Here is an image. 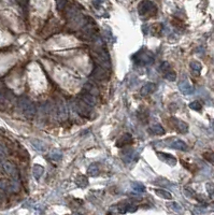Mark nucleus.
Masks as SVG:
<instances>
[{
  "label": "nucleus",
  "mask_w": 214,
  "mask_h": 215,
  "mask_svg": "<svg viewBox=\"0 0 214 215\" xmlns=\"http://www.w3.org/2000/svg\"><path fill=\"white\" fill-rule=\"evenodd\" d=\"M17 104H19V108L21 109V111L23 112V114L26 116V117L32 118L33 116H35L36 106L27 97H25V96L19 97V101H17Z\"/></svg>",
  "instance_id": "f257e3e1"
},
{
  "label": "nucleus",
  "mask_w": 214,
  "mask_h": 215,
  "mask_svg": "<svg viewBox=\"0 0 214 215\" xmlns=\"http://www.w3.org/2000/svg\"><path fill=\"white\" fill-rule=\"evenodd\" d=\"M0 189L7 190L9 193H17L19 190V181H8L5 179H0Z\"/></svg>",
  "instance_id": "39448f33"
},
{
  "label": "nucleus",
  "mask_w": 214,
  "mask_h": 215,
  "mask_svg": "<svg viewBox=\"0 0 214 215\" xmlns=\"http://www.w3.org/2000/svg\"><path fill=\"white\" fill-rule=\"evenodd\" d=\"M5 149L0 145V157H5Z\"/></svg>",
  "instance_id": "c9c22d12"
},
{
  "label": "nucleus",
  "mask_w": 214,
  "mask_h": 215,
  "mask_svg": "<svg viewBox=\"0 0 214 215\" xmlns=\"http://www.w3.org/2000/svg\"><path fill=\"white\" fill-rule=\"evenodd\" d=\"M132 143V137L129 133H126V135H123L120 139H117L116 141V146L117 147H125L127 145L131 144Z\"/></svg>",
  "instance_id": "9b49d317"
},
{
  "label": "nucleus",
  "mask_w": 214,
  "mask_h": 215,
  "mask_svg": "<svg viewBox=\"0 0 214 215\" xmlns=\"http://www.w3.org/2000/svg\"><path fill=\"white\" fill-rule=\"evenodd\" d=\"M206 188H207L210 198H211L212 200H214V184H212V183H208V184L206 185Z\"/></svg>",
  "instance_id": "bb28decb"
},
{
  "label": "nucleus",
  "mask_w": 214,
  "mask_h": 215,
  "mask_svg": "<svg viewBox=\"0 0 214 215\" xmlns=\"http://www.w3.org/2000/svg\"><path fill=\"white\" fill-rule=\"evenodd\" d=\"M87 173L90 175V176H97L100 173V169H99V166L97 163H92V165L87 168Z\"/></svg>",
  "instance_id": "aec40b11"
},
{
  "label": "nucleus",
  "mask_w": 214,
  "mask_h": 215,
  "mask_svg": "<svg viewBox=\"0 0 214 215\" xmlns=\"http://www.w3.org/2000/svg\"><path fill=\"white\" fill-rule=\"evenodd\" d=\"M92 76L95 80L98 81H106L110 76V70L104 68L102 66H100L99 64H96L94 67V71H93Z\"/></svg>",
  "instance_id": "20e7f679"
},
{
  "label": "nucleus",
  "mask_w": 214,
  "mask_h": 215,
  "mask_svg": "<svg viewBox=\"0 0 214 215\" xmlns=\"http://www.w3.org/2000/svg\"><path fill=\"white\" fill-rule=\"evenodd\" d=\"M84 89L87 90V92H90V94L95 95V96L98 94V89H97V87L93 84V83H87L86 85L84 86Z\"/></svg>",
  "instance_id": "b1692460"
},
{
  "label": "nucleus",
  "mask_w": 214,
  "mask_h": 215,
  "mask_svg": "<svg viewBox=\"0 0 214 215\" xmlns=\"http://www.w3.org/2000/svg\"><path fill=\"white\" fill-rule=\"evenodd\" d=\"M155 90H156V84H154V83H148V84H145L141 88V92H141L142 96H148V95H151Z\"/></svg>",
  "instance_id": "2eb2a0df"
},
{
  "label": "nucleus",
  "mask_w": 214,
  "mask_h": 215,
  "mask_svg": "<svg viewBox=\"0 0 214 215\" xmlns=\"http://www.w3.org/2000/svg\"><path fill=\"white\" fill-rule=\"evenodd\" d=\"M132 188H134L136 192L142 193V192H144L145 187H144L143 185L141 184V183H134V184H132Z\"/></svg>",
  "instance_id": "7c9ffc66"
},
{
  "label": "nucleus",
  "mask_w": 214,
  "mask_h": 215,
  "mask_svg": "<svg viewBox=\"0 0 214 215\" xmlns=\"http://www.w3.org/2000/svg\"><path fill=\"white\" fill-rule=\"evenodd\" d=\"M172 121H174V125H175V128L179 130L181 133H186L188 131V125L185 123V122L181 121V119H178V118H172Z\"/></svg>",
  "instance_id": "4468645a"
},
{
  "label": "nucleus",
  "mask_w": 214,
  "mask_h": 215,
  "mask_svg": "<svg viewBox=\"0 0 214 215\" xmlns=\"http://www.w3.org/2000/svg\"><path fill=\"white\" fill-rule=\"evenodd\" d=\"M170 146H171V149H174L187 151V144H186L185 142L182 141V140H174L173 142H171Z\"/></svg>",
  "instance_id": "dca6fc26"
},
{
  "label": "nucleus",
  "mask_w": 214,
  "mask_h": 215,
  "mask_svg": "<svg viewBox=\"0 0 214 215\" xmlns=\"http://www.w3.org/2000/svg\"><path fill=\"white\" fill-rule=\"evenodd\" d=\"M122 155H123V160H124V163H130V161L132 160V159L134 158V149H127L126 151H124L122 153Z\"/></svg>",
  "instance_id": "6ab92c4d"
},
{
  "label": "nucleus",
  "mask_w": 214,
  "mask_h": 215,
  "mask_svg": "<svg viewBox=\"0 0 214 215\" xmlns=\"http://www.w3.org/2000/svg\"><path fill=\"white\" fill-rule=\"evenodd\" d=\"M203 157L205 159H207L210 163L214 165V153H211V152H207V153L203 154Z\"/></svg>",
  "instance_id": "c756f323"
},
{
  "label": "nucleus",
  "mask_w": 214,
  "mask_h": 215,
  "mask_svg": "<svg viewBox=\"0 0 214 215\" xmlns=\"http://www.w3.org/2000/svg\"><path fill=\"white\" fill-rule=\"evenodd\" d=\"M55 113H56L57 117L61 121H65L68 117V110H67V106L65 101L63 100H58L55 106Z\"/></svg>",
  "instance_id": "423d86ee"
},
{
  "label": "nucleus",
  "mask_w": 214,
  "mask_h": 215,
  "mask_svg": "<svg viewBox=\"0 0 214 215\" xmlns=\"http://www.w3.org/2000/svg\"><path fill=\"white\" fill-rule=\"evenodd\" d=\"M136 210V207L134 208L132 204L129 203H118L116 206H113L110 210V213H113V214H117V213H126V212H130V211Z\"/></svg>",
  "instance_id": "6e6552de"
},
{
  "label": "nucleus",
  "mask_w": 214,
  "mask_h": 215,
  "mask_svg": "<svg viewBox=\"0 0 214 215\" xmlns=\"http://www.w3.org/2000/svg\"><path fill=\"white\" fill-rule=\"evenodd\" d=\"M191 68H192V70H193L194 72H196L197 74H199L200 71H201V69H202V66H201V64H200L199 62L194 60V62H191Z\"/></svg>",
  "instance_id": "393cba45"
},
{
  "label": "nucleus",
  "mask_w": 214,
  "mask_h": 215,
  "mask_svg": "<svg viewBox=\"0 0 214 215\" xmlns=\"http://www.w3.org/2000/svg\"><path fill=\"white\" fill-rule=\"evenodd\" d=\"M155 193L158 195V196L161 197V198H164V199H167V200L172 199V195L170 194L169 192L165 190V189H155Z\"/></svg>",
  "instance_id": "5701e85b"
},
{
  "label": "nucleus",
  "mask_w": 214,
  "mask_h": 215,
  "mask_svg": "<svg viewBox=\"0 0 214 215\" xmlns=\"http://www.w3.org/2000/svg\"><path fill=\"white\" fill-rule=\"evenodd\" d=\"M32 144L35 145V149H38V151H41L43 152L45 149L44 145L42 144V142H40L39 140H35V141H32Z\"/></svg>",
  "instance_id": "c85d7f7f"
},
{
  "label": "nucleus",
  "mask_w": 214,
  "mask_h": 215,
  "mask_svg": "<svg viewBox=\"0 0 214 215\" xmlns=\"http://www.w3.org/2000/svg\"><path fill=\"white\" fill-rule=\"evenodd\" d=\"M189 108L192 110H195V111H200L202 109V104L200 103L199 101H193L189 103Z\"/></svg>",
  "instance_id": "cd10ccee"
},
{
  "label": "nucleus",
  "mask_w": 214,
  "mask_h": 215,
  "mask_svg": "<svg viewBox=\"0 0 214 215\" xmlns=\"http://www.w3.org/2000/svg\"><path fill=\"white\" fill-rule=\"evenodd\" d=\"M43 172H44V168H43L42 166H40V165H35L33 166L32 174H33V177H35L37 181L40 180V177L42 176Z\"/></svg>",
  "instance_id": "a211bd4d"
},
{
  "label": "nucleus",
  "mask_w": 214,
  "mask_h": 215,
  "mask_svg": "<svg viewBox=\"0 0 214 215\" xmlns=\"http://www.w3.org/2000/svg\"><path fill=\"white\" fill-rule=\"evenodd\" d=\"M2 167H3V170H5V172L13 179V180H16V181L19 180V170H17V168L13 165V163H9V161H5V163H3Z\"/></svg>",
  "instance_id": "0eeeda50"
},
{
  "label": "nucleus",
  "mask_w": 214,
  "mask_h": 215,
  "mask_svg": "<svg viewBox=\"0 0 214 215\" xmlns=\"http://www.w3.org/2000/svg\"><path fill=\"white\" fill-rule=\"evenodd\" d=\"M56 3H57V9L59 11H63L64 8L66 7V0H56Z\"/></svg>",
  "instance_id": "473e14b6"
},
{
  "label": "nucleus",
  "mask_w": 214,
  "mask_h": 215,
  "mask_svg": "<svg viewBox=\"0 0 214 215\" xmlns=\"http://www.w3.org/2000/svg\"><path fill=\"white\" fill-rule=\"evenodd\" d=\"M75 106H76V111H78V113L80 114L81 116H83V117H85V118H88V119L94 117L93 106L86 104L84 101H82V100L76 101Z\"/></svg>",
  "instance_id": "7ed1b4c3"
},
{
  "label": "nucleus",
  "mask_w": 214,
  "mask_h": 215,
  "mask_svg": "<svg viewBox=\"0 0 214 215\" xmlns=\"http://www.w3.org/2000/svg\"><path fill=\"white\" fill-rule=\"evenodd\" d=\"M161 27H162L161 24H159V23L154 24L153 26H152V33H153V35H159L160 31H161Z\"/></svg>",
  "instance_id": "a878e982"
},
{
  "label": "nucleus",
  "mask_w": 214,
  "mask_h": 215,
  "mask_svg": "<svg viewBox=\"0 0 214 215\" xmlns=\"http://www.w3.org/2000/svg\"><path fill=\"white\" fill-rule=\"evenodd\" d=\"M165 78L167 79L168 81H175V79H177V74H175V72H173V71H167V73H166Z\"/></svg>",
  "instance_id": "2f4dec72"
},
{
  "label": "nucleus",
  "mask_w": 214,
  "mask_h": 215,
  "mask_svg": "<svg viewBox=\"0 0 214 215\" xmlns=\"http://www.w3.org/2000/svg\"><path fill=\"white\" fill-rule=\"evenodd\" d=\"M138 11H139V14L142 17H151L156 14L157 8L150 0H143L140 2L139 7H138Z\"/></svg>",
  "instance_id": "f03ea898"
},
{
  "label": "nucleus",
  "mask_w": 214,
  "mask_h": 215,
  "mask_svg": "<svg viewBox=\"0 0 214 215\" xmlns=\"http://www.w3.org/2000/svg\"><path fill=\"white\" fill-rule=\"evenodd\" d=\"M170 206L174 207L173 210H175V211H181V206H180V204H178V203H175V202H173V203H171V204H170Z\"/></svg>",
  "instance_id": "f704fd0d"
},
{
  "label": "nucleus",
  "mask_w": 214,
  "mask_h": 215,
  "mask_svg": "<svg viewBox=\"0 0 214 215\" xmlns=\"http://www.w3.org/2000/svg\"><path fill=\"white\" fill-rule=\"evenodd\" d=\"M150 131L153 135H156V136H162L165 133V129L162 128V126L160 125H154L150 128Z\"/></svg>",
  "instance_id": "4be33fe9"
},
{
  "label": "nucleus",
  "mask_w": 214,
  "mask_h": 215,
  "mask_svg": "<svg viewBox=\"0 0 214 215\" xmlns=\"http://www.w3.org/2000/svg\"><path fill=\"white\" fill-rule=\"evenodd\" d=\"M157 156L161 161H164V163H168V165L170 166H174L177 163V159L174 158L172 155H170V154H166V153L160 152V153H157Z\"/></svg>",
  "instance_id": "f8f14e48"
},
{
  "label": "nucleus",
  "mask_w": 214,
  "mask_h": 215,
  "mask_svg": "<svg viewBox=\"0 0 214 215\" xmlns=\"http://www.w3.org/2000/svg\"><path fill=\"white\" fill-rule=\"evenodd\" d=\"M142 30L144 31V33H148V26H146V25H144L143 28H142Z\"/></svg>",
  "instance_id": "e433bc0d"
},
{
  "label": "nucleus",
  "mask_w": 214,
  "mask_h": 215,
  "mask_svg": "<svg viewBox=\"0 0 214 215\" xmlns=\"http://www.w3.org/2000/svg\"><path fill=\"white\" fill-rule=\"evenodd\" d=\"M75 183H76V185H78L79 187H81V188H85V187L88 185V180H87V177L85 176V175H79V176H76V179H75Z\"/></svg>",
  "instance_id": "412c9836"
},
{
  "label": "nucleus",
  "mask_w": 214,
  "mask_h": 215,
  "mask_svg": "<svg viewBox=\"0 0 214 215\" xmlns=\"http://www.w3.org/2000/svg\"><path fill=\"white\" fill-rule=\"evenodd\" d=\"M136 59L137 64H141V65H148L153 62V56L150 52L148 53H137L136 57H134Z\"/></svg>",
  "instance_id": "1a4fd4ad"
},
{
  "label": "nucleus",
  "mask_w": 214,
  "mask_h": 215,
  "mask_svg": "<svg viewBox=\"0 0 214 215\" xmlns=\"http://www.w3.org/2000/svg\"><path fill=\"white\" fill-rule=\"evenodd\" d=\"M61 158H63V154H61L59 151H56V149L51 152V153L49 154V159L52 161L53 163H59V161L61 160Z\"/></svg>",
  "instance_id": "f3484780"
},
{
  "label": "nucleus",
  "mask_w": 214,
  "mask_h": 215,
  "mask_svg": "<svg viewBox=\"0 0 214 215\" xmlns=\"http://www.w3.org/2000/svg\"><path fill=\"white\" fill-rule=\"evenodd\" d=\"M81 100L82 101H84L86 104H88V106H94L95 104H96V96L93 94H90V92H87V90H83L82 94H81Z\"/></svg>",
  "instance_id": "9d476101"
},
{
  "label": "nucleus",
  "mask_w": 214,
  "mask_h": 215,
  "mask_svg": "<svg viewBox=\"0 0 214 215\" xmlns=\"http://www.w3.org/2000/svg\"><path fill=\"white\" fill-rule=\"evenodd\" d=\"M159 69L161 71H164V72H167V71H169V69H170V65L168 64L167 62H164L161 65H160Z\"/></svg>",
  "instance_id": "72a5a7b5"
},
{
  "label": "nucleus",
  "mask_w": 214,
  "mask_h": 215,
  "mask_svg": "<svg viewBox=\"0 0 214 215\" xmlns=\"http://www.w3.org/2000/svg\"><path fill=\"white\" fill-rule=\"evenodd\" d=\"M179 89L181 90L183 94L185 95H191L194 92V87L189 84L188 82H186V81H183V82H180L179 83Z\"/></svg>",
  "instance_id": "ddd939ff"
}]
</instances>
